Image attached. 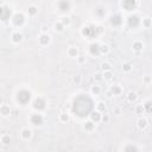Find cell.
<instances>
[{"label": "cell", "mask_w": 152, "mask_h": 152, "mask_svg": "<svg viewBox=\"0 0 152 152\" xmlns=\"http://www.w3.org/2000/svg\"><path fill=\"white\" fill-rule=\"evenodd\" d=\"M12 14V10L7 5H0V20L7 22Z\"/></svg>", "instance_id": "3957f363"}, {"label": "cell", "mask_w": 152, "mask_h": 152, "mask_svg": "<svg viewBox=\"0 0 152 152\" xmlns=\"http://www.w3.org/2000/svg\"><path fill=\"white\" fill-rule=\"evenodd\" d=\"M20 136H22V138H23V139L29 140V139L32 137V131H31V129H29V128H24V129L22 131V133H20Z\"/></svg>", "instance_id": "d6986e66"}, {"label": "cell", "mask_w": 152, "mask_h": 152, "mask_svg": "<svg viewBox=\"0 0 152 152\" xmlns=\"http://www.w3.org/2000/svg\"><path fill=\"white\" fill-rule=\"evenodd\" d=\"M74 82L79 84V83L81 82V76H80V75H77V76H75V77H74Z\"/></svg>", "instance_id": "7bdbcfd3"}, {"label": "cell", "mask_w": 152, "mask_h": 152, "mask_svg": "<svg viewBox=\"0 0 152 152\" xmlns=\"http://www.w3.org/2000/svg\"><path fill=\"white\" fill-rule=\"evenodd\" d=\"M0 114H1L3 117H8L10 114H11V108H10V106H7V105L0 106Z\"/></svg>", "instance_id": "ac0fdd59"}, {"label": "cell", "mask_w": 152, "mask_h": 152, "mask_svg": "<svg viewBox=\"0 0 152 152\" xmlns=\"http://www.w3.org/2000/svg\"><path fill=\"white\" fill-rule=\"evenodd\" d=\"M90 93H91L93 95H99V94L101 93V88H100V86L93 84L91 88H90Z\"/></svg>", "instance_id": "4316f807"}, {"label": "cell", "mask_w": 152, "mask_h": 152, "mask_svg": "<svg viewBox=\"0 0 152 152\" xmlns=\"http://www.w3.org/2000/svg\"><path fill=\"white\" fill-rule=\"evenodd\" d=\"M95 14H96L99 18H102V17H105V15H106V10H105V8H102V7H99V8L95 10Z\"/></svg>", "instance_id": "1f68e13d"}, {"label": "cell", "mask_w": 152, "mask_h": 152, "mask_svg": "<svg viewBox=\"0 0 152 152\" xmlns=\"http://www.w3.org/2000/svg\"><path fill=\"white\" fill-rule=\"evenodd\" d=\"M89 117H90V120H91L94 124L101 121V113L98 112V110H93V112L89 114Z\"/></svg>", "instance_id": "5bb4252c"}, {"label": "cell", "mask_w": 152, "mask_h": 152, "mask_svg": "<svg viewBox=\"0 0 152 152\" xmlns=\"http://www.w3.org/2000/svg\"><path fill=\"white\" fill-rule=\"evenodd\" d=\"M61 23L63 24V26L65 27V25L68 26V25H70V23H71V19H70V17H63L62 18V20H61Z\"/></svg>", "instance_id": "8d00e7d4"}, {"label": "cell", "mask_w": 152, "mask_h": 152, "mask_svg": "<svg viewBox=\"0 0 152 152\" xmlns=\"http://www.w3.org/2000/svg\"><path fill=\"white\" fill-rule=\"evenodd\" d=\"M83 128H84L86 131H88V132H91V131L95 129V124H94L91 120H87V121L83 124Z\"/></svg>", "instance_id": "44dd1931"}, {"label": "cell", "mask_w": 152, "mask_h": 152, "mask_svg": "<svg viewBox=\"0 0 152 152\" xmlns=\"http://www.w3.org/2000/svg\"><path fill=\"white\" fill-rule=\"evenodd\" d=\"M30 121H31V124H33L34 126H41V125L44 124V117L42 115V114L36 113V114H32V115H31Z\"/></svg>", "instance_id": "9c48e42d"}, {"label": "cell", "mask_w": 152, "mask_h": 152, "mask_svg": "<svg viewBox=\"0 0 152 152\" xmlns=\"http://www.w3.org/2000/svg\"><path fill=\"white\" fill-rule=\"evenodd\" d=\"M136 113L138 114V115H140V114L145 113V109H144L143 105H137V106H136Z\"/></svg>", "instance_id": "f35d334b"}, {"label": "cell", "mask_w": 152, "mask_h": 152, "mask_svg": "<svg viewBox=\"0 0 152 152\" xmlns=\"http://www.w3.org/2000/svg\"><path fill=\"white\" fill-rule=\"evenodd\" d=\"M82 34L84 36V37H87V38H89V39H93V38H95V37H98L96 36V32H95V25H87V26H83V29H82Z\"/></svg>", "instance_id": "5b68a950"}, {"label": "cell", "mask_w": 152, "mask_h": 152, "mask_svg": "<svg viewBox=\"0 0 152 152\" xmlns=\"http://www.w3.org/2000/svg\"><path fill=\"white\" fill-rule=\"evenodd\" d=\"M94 108V102L93 100L87 96V95H79L77 98H75L71 105V112L80 118H86L93 112Z\"/></svg>", "instance_id": "6da1fadb"}, {"label": "cell", "mask_w": 152, "mask_h": 152, "mask_svg": "<svg viewBox=\"0 0 152 152\" xmlns=\"http://www.w3.org/2000/svg\"><path fill=\"white\" fill-rule=\"evenodd\" d=\"M53 29H55V31H56V32H63V31H64V26H63V24H62L61 22H57V23H55Z\"/></svg>", "instance_id": "83f0119b"}, {"label": "cell", "mask_w": 152, "mask_h": 152, "mask_svg": "<svg viewBox=\"0 0 152 152\" xmlns=\"http://www.w3.org/2000/svg\"><path fill=\"white\" fill-rule=\"evenodd\" d=\"M109 45L107 44H100V55H107L109 52Z\"/></svg>", "instance_id": "484cf974"}, {"label": "cell", "mask_w": 152, "mask_h": 152, "mask_svg": "<svg viewBox=\"0 0 152 152\" xmlns=\"http://www.w3.org/2000/svg\"><path fill=\"white\" fill-rule=\"evenodd\" d=\"M132 69H133V67H132V64L131 63H124L122 64V70L125 71V72H129V71H132Z\"/></svg>", "instance_id": "e575fe53"}, {"label": "cell", "mask_w": 152, "mask_h": 152, "mask_svg": "<svg viewBox=\"0 0 152 152\" xmlns=\"http://www.w3.org/2000/svg\"><path fill=\"white\" fill-rule=\"evenodd\" d=\"M96 108H98V112H105L106 110V103L105 102H102V101H100L98 105H96Z\"/></svg>", "instance_id": "d590c367"}, {"label": "cell", "mask_w": 152, "mask_h": 152, "mask_svg": "<svg viewBox=\"0 0 152 152\" xmlns=\"http://www.w3.org/2000/svg\"><path fill=\"white\" fill-rule=\"evenodd\" d=\"M126 99H127V101H128V102H136V101L138 100V94H137L136 91L131 90V91H128V93H127V95H126Z\"/></svg>", "instance_id": "2e32d148"}, {"label": "cell", "mask_w": 152, "mask_h": 152, "mask_svg": "<svg viewBox=\"0 0 152 152\" xmlns=\"http://www.w3.org/2000/svg\"><path fill=\"white\" fill-rule=\"evenodd\" d=\"M140 23H141V19H140V17L137 15V14H131V15H128V18H127V25H128V27H131V29H137V27L140 25Z\"/></svg>", "instance_id": "277c9868"}, {"label": "cell", "mask_w": 152, "mask_h": 152, "mask_svg": "<svg viewBox=\"0 0 152 152\" xmlns=\"http://www.w3.org/2000/svg\"><path fill=\"white\" fill-rule=\"evenodd\" d=\"M109 93H110L112 95H120V94L122 93V89H121V87L118 86V84H113V86H110V88H109Z\"/></svg>", "instance_id": "e0dca14e"}, {"label": "cell", "mask_w": 152, "mask_h": 152, "mask_svg": "<svg viewBox=\"0 0 152 152\" xmlns=\"http://www.w3.org/2000/svg\"><path fill=\"white\" fill-rule=\"evenodd\" d=\"M89 53L94 57L100 56V44L99 43H91L89 45Z\"/></svg>", "instance_id": "7c38bea8"}, {"label": "cell", "mask_w": 152, "mask_h": 152, "mask_svg": "<svg viewBox=\"0 0 152 152\" xmlns=\"http://www.w3.org/2000/svg\"><path fill=\"white\" fill-rule=\"evenodd\" d=\"M0 124H1V122H0Z\"/></svg>", "instance_id": "c3c4849f"}, {"label": "cell", "mask_w": 152, "mask_h": 152, "mask_svg": "<svg viewBox=\"0 0 152 152\" xmlns=\"http://www.w3.org/2000/svg\"><path fill=\"white\" fill-rule=\"evenodd\" d=\"M48 29H49L48 25H42V31H43V33H45V32L48 31Z\"/></svg>", "instance_id": "f6af8a7d"}, {"label": "cell", "mask_w": 152, "mask_h": 152, "mask_svg": "<svg viewBox=\"0 0 152 152\" xmlns=\"http://www.w3.org/2000/svg\"><path fill=\"white\" fill-rule=\"evenodd\" d=\"M0 140H1V143H3L4 145H10V143H11V137H10L8 134H3L1 138H0Z\"/></svg>", "instance_id": "f1b7e54d"}, {"label": "cell", "mask_w": 152, "mask_h": 152, "mask_svg": "<svg viewBox=\"0 0 152 152\" xmlns=\"http://www.w3.org/2000/svg\"><path fill=\"white\" fill-rule=\"evenodd\" d=\"M147 125L148 124H147V120L145 118H139L138 121H137V126H138L139 129H145L147 127Z\"/></svg>", "instance_id": "ffe728a7"}, {"label": "cell", "mask_w": 152, "mask_h": 152, "mask_svg": "<svg viewBox=\"0 0 152 152\" xmlns=\"http://www.w3.org/2000/svg\"><path fill=\"white\" fill-rule=\"evenodd\" d=\"M38 42H39L41 45H48L51 42V37L48 33H42L39 37H38Z\"/></svg>", "instance_id": "4fadbf2b"}, {"label": "cell", "mask_w": 152, "mask_h": 152, "mask_svg": "<svg viewBox=\"0 0 152 152\" xmlns=\"http://www.w3.org/2000/svg\"><path fill=\"white\" fill-rule=\"evenodd\" d=\"M12 23L15 27H20L25 24V15L23 13H15L13 17H12Z\"/></svg>", "instance_id": "8992f818"}, {"label": "cell", "mask_w": 152, "mask_h": 152, "mask_svg": "<svg viewBox=\"0 0 152 152\" xmlns=\"http://www.w3.org/2000/svg\"><path fill=\"white\" fill-rule=\"evenodd\" d=\"M27 13H29L30 15H36V14L38 13V8H37L36 6H30V7L27 8Z\"/></svg>", "instance_id": "836d02e7"}, {"label": "cell", "mask_w": 152, "mask_h": 152, "mask_svg": "<svg viewBox=\"0 0 152 152\" xmlns=\"http://www.w3.org/2000/svg\"><path fill=\"white\" fill-rule=\"evenodd\" d=\"M143 49H144V44L140 41H136L133 43V50L134 51H141Z\"/></svg>", "instance_id": "d4e9b609"}, {"label": "cell", "mask_w": 152, "mask_h": 152, "mask_svg": "<svg viewBox=\"0 0 152 152\" xmlns=\"http://www.w3.org/2000/svg\"><path fill=\"white\" fill-rule=\"evenodd\" d=\"M32 98V94L27 89H22L17 93V101L20 105H27Z\"/></svg>", "instance_id": "7a4b0ae2"}, {"label": "cell", "mask_w": 152, "mask_h": 152, "mask_svg": "<svg viewBox=\"0 0 152 152\" xmlns=\"http://www.w3.org/2000/svg\"><path fill=\"white\" fill-rule=\"evenodd\" d=\"M58 119H60V121H62V122H67V121H69V114L65 113V112H62V113L60 114Z\"/></svg>", "instance_id": "f546056e"}, {"label": "cell", "mask_w": 152, "mask_h": 152, "mask_svg": "<svg viewBox=\"0 0 152 152\" xmlns=\"http://www.w3.org/2000/svg\"><path fill=\"white\" fill-rule=\"evenodd\" d=\"M144 82H145V83H147V84L151 82V77H150V76H146V77L144 79Z\"/></svg>", "instance_id": "bcb514c9"}, {"label": "cell", "mask_w": 152, "mask_h": 152, "mask_svg": "<svg viewBox=\"0 0 152 152\" xmlns=\"http://www.w3.org/2000/svg\"><path fill=\"white\" fill-rule=\"evenodd\" d=\"M32 106H33V108H34L36 110H43V109L45 108V106H46V101H45L44 98L38 96V98H36V99L33 100Z\"/></svg>", "instance_id": "52a82bcc"}, {"label": "cell", "mask_w": 152, "mask_h": 152, "mask_svg": "<svg viewBox=\"0 0 152 152\" xmlns=\"http://www.w3.org/2000/svg\"><path fill=\"white\" fill-rule=\"evenodd\" d=\"M109 23L114 27H119L122 24V17L120 14H113L110 17V19H109Z\"/></svg>", "instance_id": "30bf717a"}, {"label": "cell", "mask_w": 152, "mask_h": 152, "mask_svg": "<svg viewBox=\"0 0 152 152\" xmlns=\"http://www.w3.org/2000/svg\"><path fill=\"white\" fill-rule=\"evenodd\" d=\"M105 29L102 26H95V32H96V36H101L103 33Z\"/></svg>", "instance_id": "60d3db41"}, {"label": "cell", "mask_w": 152, "mask_h": 152, "mask_svg": "<svg viewBox=\"0 0 152 152\" xmlns=\"http://www.w3.org/2000/svg\"><path fill=\"white\" fill-rule=\"evenodd\" d=\"M57 7H58V10L62 11V12H69L71 10V3L67 1V0H62V1L57 3Z\"/></svg>", "instance_id": "8fae6325"}, {"label": "cell", "mask_w": 152, "mask_h": 152, "mask_svg": "<svg viewBox=\"0 0 152 152\" xmlns=\"http://www.w3.org/2000/svg\"><path fill=\"white\" fill-rule=\"evenodd\" d=\"M94 79L96 80V81H101V80H103V79H102V75H101V74H96V75L94 76Z\"/></svg>", "instance_id": "ee69618b"}, {"label": "cell", "mask_w": 152, "mask_h": 152, "mask_svg": "<svg viewBox=\"0 0 152 152\" xmlns=\"http://www.w3.org/2000/svg\"><path fill=\"white\" fill-rule=\"evenodd\" d=\"M112 68H113V65L109 62H102L101 63V70H103V72L105 71H112Z\"/></svg>", "instance_id": "cb8c5ba5"}, {"label": "cell", "mask_w": 152, "mask_h": 152, "mask_svg": "<svg viewBox=\"0 0 152 152\" xmlns=\"http://www.w3.org/2000/svg\"><path fill=\"white\" fill-rule=\"evenodd\" d=\"M121 6L125 11L127 12H131L133 10H136L137 6H138V3L136 1V0H125V1L121 3Z\"/></svg>", "instance_id": "ba28073f"}, {"label": "cell", "mask_w": 152, "mask_h": 152, "mask_svg": "<svg viewBox=\"0 0 152 152\" xmlns=\"http://www.w3.org/2000/svg\"><path fill=\"white\" fill-rule=\"evenodd\" d=\"M124 152H138V147L133 144H128V145L125 146Z\"/></svg>", "instance_id": "603a6c76"}, {"label": "cell", "mask_w": 152, "mask_h": 152, "mask_svg": "<svg viewBox=\"0 0 152 152\" xmlns=\"http://www.w3.org/2000/svg\"><path fill=\"white\" fill-rule=\"evenodd\" d=\"M11 38H12V42H13V43H20V42L23 41V38H24V37H23V33L15 31V32L12 33Z\"/></svg>", "instance_id": "9a60e30c"}, {"label": "cell", "mask_w": 152, "mask_h": 152, "mask_svg": "<svg viewBox=\"0 0 152 152\" xmlns=\"http://www.w3.org/2000/svg\"><path fill=\"white\" fill-rule=\"evenodd\" d=\"M0 152H3V151H1V150H0Z\"/></svg>", "instance_id": "7dc6e473"}, {"label": "cell", "mask_w": 152, "mask_h": 152, "mask_svg": "<svg viewBox=\"0 0 152 152\" xmlns=\"http://www.w3.org/2000/svg\"><path fill=\"white\" fill-rule=\"evenodd\" d=\"M151 20H152V19H151L150 17H145V18L143 19V26H145L146 29L151 27Z\"/></svg>", "instance_id": "d6a6232c"}, {"label": "cell", "mask_w": 152, "mask_h": 152, "mask_svg": "<svg viewBox=\"0 0 152 152\" xmlns=\"http://www.w3.org/2000/svg\"><path fill=\"white\" fill-rule=\"evenodd\" d=\"M77 62H79V65H83L84 64V62H86V57H83V56H80V57H77Z\"/></svg>", "instance_id": "b9f144b4"}, {"label": "cell", "mask_w": 152, "mask_h": 152, "mask_svg": "<svg viewBox=\"0 0 152 152\" xmlns=\"http://www.w3.org/2000/svg\"><path fill=\"white\" fill-rule=\"evenodd\" d=\"M68 56L69 57H72V58H75V57H79V50L76 49L75 46H71L68 49Z\"/></svg>", "instance_id": "7402d4cb"}, {"label": "cell", "mask_w": 152, "mask_h": 152, "mask_svg": "<svg viewBox=\"0 0 152 152\" xmlns=\"http://www.w3.org/2000/svg\"><path fill=\"white\" fill-rule=\"evenodd\" d=\"M109 120H110L109 114H107V113H105V114H101V121H103L105 124H107V122H109Z\"/></svg>", "instance_id": "ab89813d"}, {"label": "cell", "mask_w": 152, "mask_h": 152, "mask_svg": "<svg viewBox=\"0 0 152 152\" xmlns=\"http://www.w3.org/2000/svg\"><path fill=\"white\" fill-rule=\"evenodd\" d=\"M151 106H152V102H151V101H146V102L143 105V107H144V109H145L146 113H151Z\"/></svg>", "instance_id": "74e56055"}, {"label": "cell", "mask_w": 152, "mask_h": 152, "mask_svg": "<svg viewBox=\"0 0 152 152\" xmlns=\"http://www.w3.org/2000/svg\"><path fill=\"white\" fill-rule=\"evenodd\" d=\"M113 72L112 71H105L103 72V75H102V79L105 80V81H110L112 79H113Z\"/></svg>", "instance_id": "4dcf8cb0"}]
</instances>
